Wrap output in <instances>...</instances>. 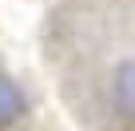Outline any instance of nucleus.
<instances>
[{
    "instance_id": "nucleus-1",
    "label": "nucleus",
    "mask_w": 135,
    "mask_h": 131,
    "mask_svg": "<svg viewBox=\"0 0 135 131\" xmlns=\"http://www.w3.org/2000/svg\"><path fill=\"white\" fill-rule=\"evenodd\" d=\"M0 131H52L16 72L0 64Z\"/></svg>"
}]
</instances>
